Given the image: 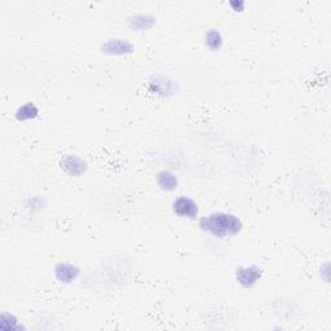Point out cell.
<instances>
[{"label": "cell", "instance_id": "cell-2", "mask_svg": "<svg viewBox=\"0 0 331 331\" xmlns=\"http://www.w3.org/2000/svg\"><path fill=\"white\" fill-rule=\"evenodd\" d=\"M174 211L176 215L189 217V219H195V216L198 215V207L190 198L181 197L174 202Z\"/></svg>", "mask_w": 331, "mask_h": 331}, {"label": "cell", "instance_id": "cell-5", "mask_svg": "<svg viewBox=\"0 0 331 331\" xmlns=\"http://www.w3.org/2000/svg\"><path fill=\"white\" fill-rule=\"evenodd\" d=\"M158 185L162 188L163 190H174L178 188V179L175 175H172L169 171H163L158 174L157 176Z\"/></svg>", "mask_w": 331, "mask_h": 331}, {"label": "cell", "instance_id": "cell-4", "mask_svg": "<svg viewBox=\"0 0 331 331\" xmlns=\"http://www.w3.org/2000/svg\"><path fill=\"white\" fill-rule=\"evenodd\" d=\"M56 275L60 281L70 282L78 275V268L69 264H59L56 266Z\"/></svg>", "mask_w": 331, "mask_h": 331}, {"label": "cell", "instance_id": "cell-3", "mask_svg": "<svg viewBox=\"0 0 331 331\" xmlns=\"http://www.w3.org/2000/svg\"><path fill=\"white\" fill-rule=\"evenodd\" d=\"M261 270L257 266H246L237 269V280L242 286L251 287L260 278Z\"/></svg>", "mask_w": 331, "mask_h": 331}, {"label": "cell", "instance_id": "cell-1", "mask_svg": "<svg viewBox=\"0 0 331 331\" xmlns=\"http://www.w3.org/2000/svg\"><path fill=\"white\" fill-rule=\"evenodd\" d=\"M199 227L215 237L224 238V237L236 236L240 233L242 229V223L234 215L219 212L204 216L199 223Z\"/></svg>", "mask_w": 331, "mask_h": 331}, {"label": "cell", "instance_id": "cell-8", "mask_svg": "<svg viewBox=\"0 0 331 331\" xmlns=\"http://www.w3.org/2000/svg\"><path fill=\"white\" fill-rule=\"evenodd\" d=\"M206 41L207 45L211 48V49H219L220 45H222V36L217 31L215 30H211L210 33L206 35Z\"/></svg>", "mask_w": 331, "mask_h": 331}, {"label": "cell", "instance_id": "cell-7", "mask_svg": "<svg viewBox=\"0 0 331 331\" xmlns=\"http://www.w3.org/2000/svg\"><path fill=\"white\" fill-rule=\"evenodd\" d=\"M38 116V109L35 107V105L31 102L26 103L22 107L17 110V119L18 121H26V119L35 118Z\"/></svg>", "mask_w": 331, "mask_h": 331}, {"label": "cell", "instance_id": "cell-6", "mask_svg": "<svg viewBox=\"0 0 331 331\" xmlns=\"http://www.w3.org/2000/svg\"><path fill=\"white\" fill-rule=\"evenodd\" d=\"M61 164H62V167H64V169H65L66 171L71 175H78L77 171H75L77 167L78 169L83 170V171H84V169H86V167H84V163L75 157H66L65 159L62 160Z\"/></svg>", "mask_w": 331, "mask_h": 331}]
</instances>
